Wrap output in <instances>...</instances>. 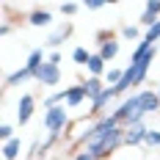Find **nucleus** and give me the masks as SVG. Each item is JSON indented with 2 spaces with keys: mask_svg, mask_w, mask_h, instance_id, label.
<instances>
[{
  "mask_svg": "<svg viewBox=\"0 0 160 160\" xmlns=\"http://www.w3.org/2000/svg\"><path fill=\"white\" fill-rule=\"evenodd\" d=\"M113 116H116V122H119L122 127L146 122V113H144V108H141V97H138V91H132V94L124 97V99L113 108Z\"/></svg>",
  "mask_w": 160,
  "mask_h": 160,
  "instance_id": "1",
  "label": "nucleus"
},
{
  "mask_svg": "<svg viewBox=\"0 0 160 160\" xmlns=\"http://www.w3.org/2000/svg\"><path fill=\"white\" fill-rule=\"evenodd\" d=\"M119 50H122V39H116L111 31H108V33H105V31L99 33V50H97V52H99V55H102L108 64H111L113 58L119 55Z\"/></svg>",
  "mask_w": 160,
  "mask_h": 160,
  "instance_id": "2",
  "label": "nucleus"
},
{
  "mask_svg": "<svg viewBox=\"0 0 160 160\" xmlns=\"http://www.w3.org/2000/svg\"><path fill=\"white\" fill-rule=\"evenodd\" d=\"M36 83H39V86H44V88L58 86V83H61V66L44 61V64H42V69L36 72Z\"/></svg>",
  "mask_w": 160,
  "mask_h": 160,
  "instance_id": "3",
  "label": "nucleus"
},
{
  "mask_svg": "<svg viewBox=\"0 0 160 160\" xmlns=\"http://www.w3.org/2000/svg\"><path fill=\"white\" fill-rule=\"evenodd\" d=\"M33 113H36V97L33 94H22L19 102H17V124L25 127V124L33 119Z\"/></svg>",
  "mask_w": 160,
  "mask_h": 160,
  "instance_id": "4",
  "label": "nucleus"
},
{
  "mask_svg": "<svg viewBox=\"0 0 160 160\" xmlns=\"http://www.w3.org/2000/svg\"><path fill=\"white\" fill-rule=\"evenodd\" d=\"M113 99H116V88H113V86H108V88H105V91H102V94L91 102V116H94V119L108 116V108H111Z\"/></svg>",
  "mask_w": 160,
  "mask_h": 160,
  "instance_id": "5",
  "label": "nucleus"
},
{
  "mask_svg": "<svg viewBox=\"0 0 160 160\" xmlns=\"http://www.w3.org/2000/svg\"><path fill=\"white\" fill-rule=\"evenodd\" d=\"M146 132H149L146 122L124 127V146H144V141H146Z\"/></svg>",
  "mask_w": 160,
  "mask_h": 160,
  "instance_id": "6",
  "label": "nucleus"
},
{
  "mask_svg": "<svg viewBox=\"0 0 160 160\" xmlns=\"http://www.w3.org/2000/svg\"><path fill=\"white\" fill-rule=\"evenodd\" d=\"M138 97H141V108H144L146 116H152V113H160V97L155 88H141L138 91Z\"/></svg>",
  "mask_w": 160,
  "mask_h": 160,
  "instance_id": "7",
  "label": "nucleus"
},
{
  "mask_svg": "<svg viewBox=\"0 0 160 160\" xmlns=\"http://www.w3.org/2000/svg\"><path fill=\"white\" fill-rule=\"evenodd\" d=\"M86 99H88V94H86V86L83 83L66 86V108H80Z\"/></svg>",
  "mask_w": 160,
  "mask_h": 160,
  "instance_id": "8",
  "label": "nucleus"
},
{
  "mask_svg": "<svg viewBox=\"0 0 160 160\" xmlns=\"http://www.w3.org/2000/svg\"><path fill=\"white\" fill-rule=\"evenodd\" d=\"M69 36H72V25H69V22H64V25H58V28L47 36V42H44V44H47L50 50H58L66 39H69Z\"/></svg>",
  "mask_w": 160,
  "mask_h": 160,
  "instance_id": "9",
  "label": "nucleus"
},
{
  "mask_svg": "<svg viewBox=\"0 0 160 160\" xmlns=\"http://www.w3.org/2000/svg\"><path fill=\"white\" fill-rule=\"evenodd\" d=\"M25 19H28V25H33V28H47L50 22H52V11L50 8H33Z\"/></svg>",
  "mask_w": 160,
  "mask_h": 160,
  "instance_id": "10",
  "label": "nucleus"
},
{
  "mask_svg": "<svg viewBox=\"0 0 160 160\" xmlns=\"http://www.w3.org/2000/svg\"><path fill=\"white\" fill-rule=\"evenodd\" d=\"M88 78H105L108 75V61L99 55V52H91V61H88Z\"/></svg>",
  "mask_w": 160,
  "mask_h": 160,
  "instance_id": "11",
  "label": "nucleus"
},
{
  "mask_svg": "<svg viewBox=\"0 0 160 160\" xmlns=\"http://www.w3.org/2000/svg\"><path fill=\"white\" fill-rule=\"evenodd\" d=\"M83 86H86V94H88V102H94L97 97H99L102 91H105V88H108L105 78H86V80H83Z\"/></svg>",
  "mask_w": 160,
  "mask_h": 160,
  "instance_id": "12",
  "label": "nucleus"
},
{
  "mask_svg": "<svg viewBox=\"0 0 160 160\" xmlns=\"http://www.w3.org/2000/svg\"><path fill=\"white\" fill-rule=\"evenodd\" d=\"M28 80H36V75H33L28 66H19L17 72L6 75V88H11V86H19V83H28Z\"/></svg>",
  "mask_w": 160,
  "mask_h": 160,
  "instance_id": "13",
  "label": "nucleus"
},
{
  "mask_svg": "<svg viewBox=\"0 0 160 160\" xmlns=\"http://www.w3.org/2000/svg\"><path fill=\"white\" fill-rule=\"evenodd\" d=\"M44 61H47V52H44V47H33L31 52H28V61H25V66H28L33 75H36V72L42 69V64H44Z\"/></svg>",
  "mask_w": 160,
  "mask_h": 160,
  "instance_id": "14",
  "label": "nucleus"
},
{
  "mask_svg": "<svg viewBox=\"0 0 160 160\" xmlns=\"http://www.w3.org/2000/svg\"><path fill=\"white\" fill-rule=\"evenodd\" d=\"M19 152H22V141L19 138H11L3 144V160H19Z\"/></svg>",
  "mask_w": 160,
  "mask_h": 160,
  "instance_id": "15",
  "label": "nucleus"
},
{
  "mask_svg": "<svg viewBox=\"0 0 160 160\" xmlns=\"http://www.w3.org/2000/svg\"><path fill=\"white\" fill-rule=\"evenodd\" d=\"M119 36H122L124 42H141V39H144L141 25H122V28H119Z\"/></svg>",
  "mask_w": 160,
  "mask_h": 160,
  "instance_id": "16",
  "label": "nucleus"
},
{
  "mask_svg": "<svg viewBox=\"0 0 160 160\" xmlns=\"http://www.w3.org/2000/svg\"><path fill=\"white\" fill-rule=\"evenodd\" d=\"M152 47H155V44H149L146 39H141V42L135 44V50L130 52V64H138V61H141V58H144V55H146V52H149Z\"/></svg>",
  "mask_w": 160,
  "mask_h": 160,
  "instance_id": "17",
  "label": "nucleus"
},
{
  "mask_svg": "<svg viewBox=\"0 0 160 160\" xmlns=\"http://www.w3.org/2000/svg\"><path fill=\"white\" fill-rule=\"evenodd\" d=\"M72 61L78 66H88V61H91V50H86L83 44H78V47L72 50Z\"/></svg>",
  "mask_w": 160,
  "mask_h": 160,
  "instance_id": "18",
  "label": "nucleus"
},
{
  "mask_svg": "<svg viewBox=\"0 0 160 160\" xmlns=\"http://www.w3.org/2000/svg\"><path fill=\"white\" fill-rule=\"evenodd\" d=\"M122 78H124V69H122V66H111L108 75H105V83H108V86H119Z\"/></svg>",
  "mask_w": 160,
  "mask_h": 160,
  "instance_id": "19",
  "label": "nucleus"
},
{
  "mask_svg": "<svg viewBox=\"0 0 160 160\" xmlns=\"http://www.w3.org/2000/svg\"><path fill=\"white\" fill-rule=\"evenodd\" d=\"M144 39L149 42V44H155V42H160V19L152 25V28H146L144 31Z\"/></svg>",
  "mask_w": 160,
  "mask_h": 160,
  "instance_id": "20",
  "label": "nucleus"
},
{
  "mask_svg": "<svg viewBox=\"0 0 160 160\" xmlns=\"http://www.w3.org/2000/svg\"><path fill=\"white\" fill-rule=\"evenodd\" d=\"M58 8H61V14H64V17H75L83 6H80V3H61Z\"/></svg>",
  "mask_w": 160,
  "mask_h": 160,
  "instance_id": "21",
  "label": "nucleus"
},
{
  "mask_svg": "<svg viewBox=\"0 0 160 160\" xmlns=\"http://www.w3.org/2000/svg\"><path fill=\"white\" fill-rule=\"evenodd\" d=\"M144 146H149V149H152V146H160V130H149V132H146Z\"/></svg>",
  "mask_w": 160,
  "mask_h": 160,
  "instance_id": "22",
  "label": "nucleus"
},
{
  "mask_svg": "<svg viewBox=\"0 0 160 160\" xmlns=\"http://www.w3.org/2000/svg\"><path fill=\"white\" fill-rule=\"evenodd\" d=\"M0 138H3V144L11 141V138H17L14 135V124H0Z\"/></svg>",
  "mask_w": 160,
  "mask_h": 160,
  "instance_id": "23",
  "label": "nucleus"
},
{
  "mask_svg": "<svg viewBox=\"0 0 160 160\" xmlns=\"http://www.w3.org/2000/svg\"><path fill=\"white\" fill-rule=\"evenodd\" d=\"M83 8H86V11H99V8H105V0H86Z\"/></svg>",
  "mask_w": 160,
  "mask_h": 160,
  "instance_id": "24",
  "label": "nucleus"
},
{
  "mask_svg": "<svg viewBox=\"0 0 160 160\" xmlns=\"http://www.w3.org/2000/svg\"><path fill=\"white\" fill-rule=\"evenodd\" d=\"M61 58H64L61 50H50V52H47V61H50V64H55V66L61 64Z\"/></svg>",
  "mask_w": 160,
  "mask_h": 160,
  "instance_id": "25",
  "label": "nucleus"
},
{
  "mask_svg": "<svg viewBox=\"0 0 160 160\" xmlns=\"http://www.w3.org/2000/svg\"><path fill=\"white\" fill-rule=\"evenodd\" d=\"M72 160H97L94 155H91V152H86V149H78V152H75V158Z\"/></svg>",
  "mask_w": 160,
  "mask_h": 160,
  "instance_id": "26",
  "label": "nucleus"
},
{
  "mask_svg": "<svg viewBox=\"0 0 160 160\" xmlns=\"http://www.w3.org/2000/svg\"><path fill=\"white\" fill-rule=\"evenodd\" d=\"M11 28H14V25H11L8 19H3V25H0V36H8V33H11Z\"/></svg>",
  "mask_w": 160,
  "mask_h": 160,
  "instance_id": "27",
  "label": "nucleus"
},
{
  "mask_svg": "<svg viewBox=\"0 0 160 160\" xmlns=\"http://www.w3.org/2000/svg\"><path fill=\"white\" fill-rule=\"evenodd\" d=\"M28 155H31V160H33V155H39V141H33V144H31V152H28Z\"/></svg>",
  "mask_w": 160,
  "mask_h": 160,
  "instance_id": "28",
  "label": "nucleus"
},
{
  "mask_svg": "<svg viewBox=\"0 0 160 160\" xmlns=\"http://www.w3.org/2000/svg\"><path fill=\"white\" fill-rule=\"evenodd\" d=\"M155 91H158V97H160V83H158V86H155Z\"/></svg>",
  "mask_w": 160,
  "mask_h": 160,
  "instance_id": "29",
  "label": "nucleus"
},
{
  "mask_svg": "<svg viewBox=\"0 0 160 160\" xmlns=\"http://www.w3.org/2000/svg\"><path fill=\"white\" fill-rule=\"evenodd\" d=\"M25 160H31V158H25Z\"/></svg>",
  "mask_w": 160,
  "mask_h": 160,
  "instance_id": "30",
  "label": "nucleus"
}]
</instances>
